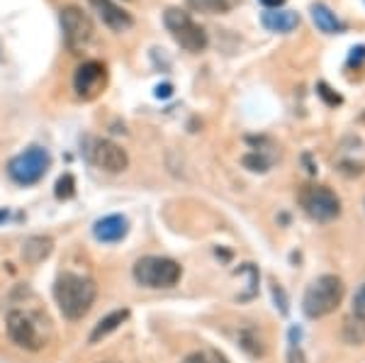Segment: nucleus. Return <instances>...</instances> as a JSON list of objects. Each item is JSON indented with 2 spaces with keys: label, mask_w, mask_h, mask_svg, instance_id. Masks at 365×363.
Here are the masks:
<instances>
[{
  "label": "nucleus",
  "mask_w": 365,
  "mask_h": 363,
  "mask_svg": "<svg viewBox=\"0 0 365 363\" xmlns=\"http://www.w3.org/2000/svg\"><path fill=\"white\" fill-rule=\"evenodd\" d=\"M54 297L66 319H81L88 315L98 297V285L78 273H61L54 285Z\"/></svg>",
  "instance_id": "1"
},
{
  "label": "nucleus",
  "mask_w": 365,
  "mask_h": 363,
  "mask_svg": "<svg viewBox=\"0 0 365 363\" xmlns=\"http://www.w3.org/2000/svg\"><path fill=\"white\" fill-rule=\"evenodd\" d=\"M61 29H63V39L66 46L73 54L83 51L88 44L93 42V22L83 10L76 8V5H66L61 8Z\"/></svg>",
  "instance_id": "6"
},
{
  "label": "nucleus",
  "mask_w": 365,
  "mask_h": 363,
  "mask_svg": "<svg viewBox=\"0 0 365 363\" xmlns=\"http://www.w3.org/2000/svg\"><path fill=\"white\" fill-rule=\"evenodd\" d=\"M312 20H314V25L322 29L324 34H339V32H344L346 25L339 20L336 13H334L329 5H324V3H314L312 5Z\"/></svg>",
  "instance_id": "14"
},
{
  "label": "nucleus",
  "mask_w": 365,
  "mask_h": 363,
  "mask_svg": "<svg viewBox=\"0 0 365 363\" xmlns=\"http://www.w3.org/2000/svg\"><path fill=\"white\" fill-rule=\"evenodd\" d=\"M261 22L270 32L287 34L299 25V15L292 13V10H266V13L261 15Z\"/></svg>",
  "instance_id": "13"
},
{
  "label": "nucleus",
  "mask_w": 365,
  "mask_h": 363,
  "mask_svg": "<svg viewBox=\"0 0 365 363\" xmlns=\"http://www.w3.org/2000/svg\"><path fill=\"white\" fill-rule=\"evenodd\" d=\"M163 22H166L168 32L173 34L175 42L185 51H190V54H200V51L207 46V32H205L185 10L168 8L166 13H163Z\"/></svg>",
  "instance_id": "4"
},
{
  "label": "nucleus",
  "mask_w": 365,
  "mask_h": 363,
  "mask_svg": "<svg viewBox=\"0 0 365 363\" xmlns=\"http://www.w3.org/2000/svg\"><path fill=\"white\" fill-rule=\"evenodd\" d=\"M365 61V44H358V46H353L351 49V54H349V66H361V63Z\"/></svg>",
  "instance_id": "23"
},
{
  "label": "nucleus",
  "mask_w": 365,
  "mask_h": 363,
  "mask_svg": "<svg viewBox=\"0 0 365 363\" xmlns=\"http://www.w3.org/2000/svg\"><path fill=\"white\" fill-rule=\"evenodd\" d=\"M341 297H344V283H341V278L319 276L307 288V292H304L302 310L312 319L327 317V315H331L341 305Z\"/></svg>",
  "instance_id": "2"
},
{
  "label": "nucleus",
  "mask_w": 365,
  "mask_h": 363,
  "mask_svg": "<svg viewBox=\"0 0 365 363\" xmlns=\"http://www.w3.org/2000/svg\"><path fill=\"white\" fill-rule=\"evenodd\" d=\"M299 203H302L304 213L317 222H329L341 213V203L336 193L324 188V185H309V188H304L302 195H299Z\"/></svg>",
  "instance_id": "7"
},
{
  "label": "nucleus",
  "mask_w": 365,
  "mask_h": 363,
  "mask_svg": "<svg viewBox=\"0 0 365 363\" xmlns=\"http://www.w3.org/2000/svg\"><path fill=\"white\" fill-rule=\"evenodd\" d=\"M105 363H115V361H105Z\"/></svg>",
  "instance_id": "26"
},
{
  "label": "nucleus",
  "mask_w": 365,
  "mask_h": 363,
  "mask_svg": "<svg viewBox=\"0 0 365 363\" xmlns=\"http://www.w3.org/2000/svg\"><path fill=\"white\" fill-rule=\"evenodd\" d=\"M88 159L108 173H122L129 166L127 151L120 144L110 142V139H93L91 149H88Z\"/></svg>",
  "instance_id": "8"
},
{
  "label": "nucleus",
  "mask_w": 365,
  "mask_h": 363,
  "mask_svg": "<svg viewBox=\"0 0 365 363\" xmlns=\"http://www.w3.org/2000/svg\"><path fill=\"white\" fill-rule=\"evenodd\" d=\"M266 10H280L285 5V0H258Z\"/></svg>",
  "instance_id": "24"
},
{
  "label": "nucleus",
  "mask_w": 365,
  "mask_h": 363,
  "mask_svg": "<svg viewBox=\"0 0 365 363\" xmlns=\"http://www.w3.org/2000/svg\"><path fill=\"white\" fill-rule=\"evenodd\" d=\"M129 232V222L122 215H108V218L98 220L96 227H93V234H96L98 242L103 244H115L122 242Z\"/></svg>",
  "instance_id": "12"
},
{
  "label": "nucleus",
  "mask_w": 365,
  "mask_h": 363,
  "mask_svg": "<svg viewBox=\"0 0 365 363\" xmlns=\"http://www.w3.org/2000/svg\"><path fill=\"white\" fill-rule=\"evenodd\" d=\"M129 319V310H115V312H110L108 317H103L96 324V329L91 332V344H98L100 339H105V337H110L113 332H117L120 329L122 324Z\"/></svg>",
  "instance_id": "15"
},
{
  "label": "nucleus",
  "mask_w": 365,
  "mask_h": 363,
  "mask_svg": "<svg viewBox=\"0 0 365 363\" xmlns=\"http://www.w3.org/2000/svg\"><path fill=\"white\" fill-rule=\"evenodd\" d=\"M108 86V68L100 61H86L78 66V71L73 76V88L78 93V98L83 101H93Z\"/></svg>",
  "instance_id": "9"
},
{
  "label": "nucleus",
  "mask_w": 365,
  "mask_h": 363,
  "mask_svg": "<svg viewBox=\"0 0 365 363\" xmlns=\"http://www.w3.org/2000/svg\"><path fill=\"white\" fill-rule=\"evenodd\" d=\"M8 334L17 347H22V349H29V351L42 349V339H39L37 329H34L32 319H29L25 312H20V310H13V312L8 315Z\"/></svg>",
  "instance_id": "10"
},
{
  "label": "nucleus",
  "mask_w": 365,
  "mask_h": 363,
  "mask_svg": "<svg viewBox=\"0 0 365 363\" xmlns=\"http://www.w3.org/2000/svg\"><path fill=\"white\" fill-rule=\"evenodd\" d=\"M182 363H227V361L220 354H215V351H197V354L187 356Z\"/></svg>",
  "instance_id": "19"
},
{
  "label": "nucleus",
  "mask_w": 365,
  "mask_h": 363,
  "mask_svg": "<svg viewBox=\"0 0 365 363\" xmlns=\"http://www.w3.org/2000/svg\"><path fill=\"white\" fill-rule=\"evenodd\" d=\"M49 163H51L49 151L42 149V146H29V149H25L22 154H17L10 159L8 173L15 183L34 185L46 175V171H49Z\"/></svg>",
  "instance_id": "5"
},
{
  "label": "nucleus",
  "mask_w": 365,
  "mask_h": 363,
  "mask_svg": "<svg viewBox=\"0 0 365 363\" xmlns=\"http://www.w3.org/2000/svg\"><path fill=\"white\" fill-rule=\"evenodd\" d=\"M353 315L358 319H365V283L358 288L356 297H353Z\"/></svg>",
  "instance_id": "20"
},
{
  "label": "nucleus",
  "mask_w": 365,
  "mask_h": 363,
  "mask_svg": "<svg viewBox=\"0 0 365 363\" xmlns=\"http://www.w3.org/2000/svg\"><path fill=\"white\" fill-rule=\"evenodd\" d=\"M93 5V10L98 13V17L103 20V25H108L113 32H127V29L134 27V17L122 10L120 5L113 3V0H88Z\"/></svg>",
  "instance_id": "11"
},
{
  "label": "nucleus",
  "mask_w": 365,
  "mask_h": 363,
  "mask_svg": "<svg viewBox=\"0 0 365 363\" xmlns=\"http://www.w3.org/2000/svg\"><path fill=\"white\" fill-rule=\"evenodd\" d=\"M244 163L251 168V171H268L270 159H263V156H246Z\"/></svg>",
  "instance_id": "21"
},
{
  "label": "nucleus",
  "mask_w": 365,
  "mask_h": 363,
  "mask_svg": "<svg viewBox=\"0 0 365 363\" xmlns=\"http://www.w3.org/2000/svg\"><path fill=\"white\" fill-rule=\"evenodd\" d=\"M195 10H205V13H227L234 5V0H190Z\"/></svg>",
  "instance_id": "17"
},
{
  "label": "nucleus",
  "mask_w": 365,
  "mask_h": 363,
  "mask_svg": "<svg viewBox=\"0 0 365 363\" xmlns=\"http://www.w3.org/2000/svg\"><path fill=\"white\" fill-rule=\"evenodd\" d=\"M170 91H173V88H170L168 83H166V86H158V88H156V98H168V96H170Z\"/></svg>",
  "instance_id": "25"
},
{
  "label": "nucleus",
  "mask_w": 365,
  "mask_h": 363,
  "mask_svg": "<svg viewBox=\"0 0 365 363\" xmlns=\"http://www.w3.org/2000/svg\"><path fill=\"white\" fill-rule=\"evenodd\" d=\"M51 249H54V242H51L49 237H29L27 242L22 244V256H25L27 263L37 266V263H42L46 256L51 254Z\"/></svg>",
  "instance_id": "16"
},
{
  "label": "nucleus",
  "mask_w": 365,
  "mask_h": 363,
  "mask_svg": "<svg viewBox=\"0 0 365 363\" xmlns=\"http://www.w3.org/2000/svg\"><path fill=\"white\" fill-rule=\"evenodd\" d=\"M317 93H319V96H322L329 105H339V103H341V96H339V93H334L327 83H319V86H317Z\"/></svg>",
  "instance_id": "22"
},
{
  "label": "nucleus",
  "mask_w": 365,
  "mask_h": 363,
  "mask_svg": "<svg viewBox=\"0 0 365 363\" xmlns=\"http://www.w3.org/2000/svg\"><path fill=\"white\" fill-rule=\"evenodd\" d=\"M182 276V268L166 256H144L134 263V280L144 288H173Z\"/></svg>",
  "instance_id": "3"
},
{
  "label": "nucleus",
  "mask_w": 365,
  "mask_h": 363,
  "mask_svg": "<svg viewBox=\"0 0 365 363\" xmlns=\"http://www.w3.org/2000/svg\"><path fill=\"white\" fill-rule=\"evenodd\" d=\"M73 193H76L73 175H71V173L61 175V178L56 180V198H61V200H68V198H73Z\"/></svg>",
  "instance_id": "18"
}]
</instances>
